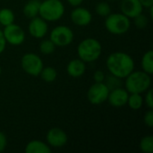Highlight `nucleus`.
I'll list each match as a JSON object with an SVG mask.
<instances>
[{
    "instance_id": "31",
    "label": "nucleus",
    "mask_w": 153,
    "mask_h": 153,
    "mask_svg": "<svg viewBox=\"0 0 153 153\" xmlns=\"http://www.w3.org/2000/svg\"><path fill=\"white\" fill-rule=\"evenodd\" d=\"M5 47H6V41L4 39L2 30H0V55L4 51Z\"/></svg>"
},
{
    "instance_id": "1",
    "label": "nucleus",
    "mask_w": 153,
    "mask_h": 153,
    "mask_svg": "<svg viewBox=\"0 0 153 153\" xmlns=\"http://www.w3.org/2000/svg\"><path fill=\"white\" fill-rule=\"evenodd\" d=\"M134 60L127 53L117 51L111 53L107 60L106 66L110 74L125 79L134 70Z\"/></svg>"
},
{
    "instance_id": "26",
    "label": "nucleus",
    "mask_w": 153,
    "mask_h": 153,
    "mask_svg": "<svg viewBox=\"0 0 153 153\" xmlns=\"http://www.w3.org/2000/svg\"><path fill=\"white\" fill-rule=\"evenodd\" d=\"M133 19H134V23L135 27L138 28V29H144V28H146L147 25H148V22H149L148 18L144 14H143V13L138 14L137 16H135Z\"/></svg>"
},
{
    "instance_id": "13",
    "label": "nucleus",
    "mask_w": 153,
    "mask_h": 153,
    "mask_svg": "<svg viewBox=\"0 0 153 153\" xmlns=\"http://www.w3.org/2000/svg\"><path fill=\"white\" fill-rule=\"evenodd\" d=\"M128 96H129V92L126 89L122 87H118L109 91L108 101L111 106L115 108H121L126 105Z\"/></svg>"
},
{
    "instance_id": "10",
    "label": "nucleus",
    "mask_w": 153,
    "mask_h": 153,
    "mask_svg": "<svg viewBox=\"0 0 153 153\" xmlns=\"http://www.w3.org/2000/svg\"><path fill=\"white\" fill-rule=\"evenodd\" d=\"M48 30V22L42 19L40 16L39 17L36 16L30 19L28 26V31L33 38L42 39L47 35Z\"/></svg>"
},
{
    "instance_id": "7",
    "label": "nucleus",
    "mask_w": 153,
    "mask_h": 153,
    "mask_svg": "<svg viewBox=\"0 0 153 153\" xmlns=\"http://www.w3.org/2000/svg\"><path fill=\"white\" fill-rule=\"evenodd\" d=\"M21 66L27 74L31 76H39L44 64L39 55L35 53H26L21 59Z\"/></svg>"
},
{
    "instance_id": "9",
    "label": "nucleus",
    "mask_w": 153,
    "mask_h": 153,
    "mask_svg": "<svg viewBox=\"0 0 153 153\" xmlns=\"http://www.w3.org/2000/svg\"><path fill=\"white\" fill-rule=\"evenodd\" d=\"M3 35L6 43L13 46L22 45L25 40V32L22 27L15 24L14 22L4 26V30H2Z\"/></svg>"
},
{
    "instance_id": "5",
    "label": "nucleus",
    "mask_w": 153,
    "mask_h": 153,
    "mask_svg": "<svg viewBox=\"0 0 153 153\" xmlns=\"http://www.w3.org/2000/svg\"><path fill=\"white\" fill-rule=\"evenodd\" d=\"M105 18V27L111 34L123 35L126 33L131 27L130 18L122 13H109Z\"/></svg>"
},
{
    "instance_id": "24",
    "label": "nucleus",
    "mask_w": 153,
    "mask_h": 153,
    "mask_svg": "<svg viewBox=\"0 0 153 153\" xmlns=\"http://www.w3.org/2000/svg\"><path fill=\"white\" fill-rule=\"evenodd\" d=\"M95 11L98 15L101 17H107L109 13H111V6L107 2H100L95 7Z\"/></svg>"
},
{
    "instance_id": "2",
    "label": "nucleus",
    "mask_w": 153,
    "mask_h": 153,
    "mask_svg": "<svg viewBox=\"0 0 153 153\" xmlns=\"http://www.w3.org/2000/svg\"><path fill=\"white\" fill-rule=\"evenodd\" d=\"M125 79V87L129 93L142 94L148 91L152 85L151 75L143 71L134 70Z\"/></svg>"
},
{
    "instance_id": "23",
    "label": "nucleus",
    "mask_w": 153,
    "mask_h": 153,
    "mask_svg": "<svg viewBox=\"0 0 153 153\" xmlns=\"http://www.w3.org/2000/svg\"><path fill=\"white\" fill-rule=\"evenodd\" d=\"M56 49V45L48 39H43L39 44V50L44 55H50Z\"/></svg>"
},
{
    "instance_id": "27",
    "label": "nucleus",
    "mask_w": 153,
    "mask_h": 153,
    "mask_svg": "<svg viewBox=\"0 0 153 153\" xmlns=\"http://www.w3.org/2000/svg\"><path fill=\"white\" fill-rule=\"evenodd\" d=\"M143 122L145 124V126H147L148 127H152L153 126V111L152 108H150V110H148L143 117Z\"/></svg>"
},
{
    "instance_id": "4",
    "label": "nucleus",
    "mask_w": 153,
    "mask_h": 153,
    "mask_svg": "<svg viewBox=\"0 0 153 153\" xmlns=\"http://www.w3.org/2000/svg\"><path fill=\"white\" fill-rule=\"evenodd\" d=\"M65 13V5L61 0H44L40 2L39 15L46 22H56Z\"/></svg>"
},
{
    "instance_id": "11",
    "label": "nucleus",
    "mask_w": 153,
    "mask_h": 153,
    "mask_svg": "<svg viewBox=\"0 0 153 153\" xmlns=\"http://www.w3.org/2000/svg\"><path fill=\"white\" fill-rule=\"evenodd\" d=\"M46 138L48 144L52 148L64 147L68 141V137L65 132L57 127H54L48 130Z\"/></svg>"
},
{
    "instance_id": "33",
    "label": "nucleus",
    "mask_w": 153,
    "mask_h": 153,
    "mask_svg": "<svg viewBox=\"0 0 153 153\" xmlns=\"http://www.w3.org/2000/svg\"><path fill=\"white\" fill-rule=\"evenodd\" d=\"M66 1H67V3H68L70 5L76 7V6L81 5V4H82V3L84 0H66Z\"/></svg>"
},
{
    "instance_id": "22",
    "label": "nucleus",
    "mask_w": 153,
    "mask_h": 153,
    "mask_svg": "<svg viewBox=\"0 0 153 153\" xmlns=\"http://www.w3.org/2000/svg\"><path fill=\"white\" fill-rule=\"evenodd\" d=\"M140 149L144 153L153 152V136L146 135L142 138L140 142Z\"/></svg>"
},
{
    "instance_id": "17",
    "label": "nucleus",
    "mask_w": 153,
    "mask_h": 153,
    "mask_svg": "<svg viewBox=\"0 0 153 153\" xmlns=\"http://www.w3.org/2000/svg\"><path fill=\"white\" fill-rule=\"evenodd\" d=\"M40 2L39 0H29L23 6V13L24 15L29 18H34L39 15V6H40Z\"/></svg>"
},
{
    "instance_id": "21",
    "label": "nucleus",
    "mask_w": 153,
    "mask_h": 153,
    "mask_svg": "<svg viewBox=\"0 0 153 153\" xmlns=\"http://www.w3.org/2000/svg\"><path fill=\"white\" fill-rule=\"evenodd\" d=\"M14 22V13L9 8H2L0 10V24L7 26L13 23Z\"/></svg>"
},
{
    "instance_id": "3",
    "label": "nucleus",
    "mask_w": 153,
    "mask_h": 153,
    "mask_svg": "<svg viewBox=\"0 0 153 153\" xmlns=\"http://www.w3.org/2000/svg\"><path fill=\"white\" fill-rule=\"evenodd\" d=\"M102 53L100 42L93 38L82 40L77 47V54L81 60L85 63H92L100 58Z\"/></svg>"
},
{
    "instance_id": "20",
    "label": "nucleus",
    "mask_w": 153,
    "mask_h": 153,
    "mask_svg": "<svg viewBox=\"0 0 153 153\" xmlns=\"http://www.w3.org/2000/svg\"><path fill=\"white\" fill-rule=\"evenodd\" d=\"M39 76L46 82H53L57 77V72L52 66H43Z\"/></svg>"
},
{
    "instance_id": "35",
    "label": "nucleus",
    "mask_w": 153,
    "mask_h": 153,
    "mask_svg": "<svg viewBox=\"0 0 153 153\" xmlns=\"http://www.w3.org/2000/svg\"><path fill=\"white\" fill-rule=\"evenodd\" d=\"M109 1H115V0H109Z\"/></svg>"
},
{
    "instance_id": "29",
    "label": "nucleus",
    "mask_w": 153,
    "mask_h": 153,
    "mask_svg": "<svg viewBox=\"0 0 153 153\" xmlns=\"http://www.w3.org/2000/svg\"><path fill=\"white\" fill-rule=\"evenodd\" d=\"M105 74L102 71H96L93 74V80L95 82H105Z\"/></svg>"
},
{
    "instance_id": "25",
    "label": "nucleus",
    "mask_w": 153,
    "mask_h": 153,
    "mask_svg": "<svg viewBox=\"0 0 153 153\" xmlns=\"http://www.w3.org/2000/svg\"><path fill=\"white\" fill-rule=\"evenodd\" d=\"M105 80H106L105 84L107 85V87L108 88L109 91H111L113 89H116V88H118V87H121V84H122L121 80L122 79L117 77V76H114V75L110 74L108 77L105 78Z\"/></svg>"
},
{
    "instance_id": "18",
    "label": "nucleus",
    "mask_w": 153,
    "mask_h": 153,
    "mask_svg": "<svg viewBox=\"0 0 153 153\" xmlns=\"http://www.w3.org/2000/svg\"><path fill=\"white\" fill-rule=\"evenodd\" d=\"M142 68L143 71L152 75L153 74V51L152 49L144 53L142 57Z\"/></svg>"
},
{
    "instance_id": "8",
    "label": "nucleus",
    "mask_w": 153,
    "mask_h": 153,
    "mask_svg": "<svg viewBox=\"0 0 153 153\" xmlns=\"http://www.w3.org/2000/svg\"><path fill=\"white\" fill-rule=\"evenodd\" d=\"M109 90L105 82H94L87 91L88 100L92 105H100L108 100Z\"/></svg>"
},
{
    "instance_id": "34",
    "label": "nucleus",
    "mask_w": 153,
    "mask_h": 153,
    "mask_svg": "<svg viewBox=\"0 0 153 153\" xmlns=\"http://www.w3.org/2000/svg\"><path fill=\"white\" fill-rule=\"evenodd\" d=\"M1 73H2V67H1V65H0V74H1Z\"/></svg>"
},
{
    "instance_id": "19",
    "label": "nucleus",
    "mask_w": 153,
    "mask_h": 153,
    "mask_svg": "<svg viewBox=\"0 0 153 153\" xmlns=\"http://www.w3.org/2000/svg\"><path fill=\"white\" fill-rule=\"evenodd\" d=\"M143 98L139 93H129L128 100L126 105L133 110H138L140 109L143 105Z\"/></svg>"
},
{
    "instance_id": "14",
    "label": "nucleus",
    "mask_w": 153,
    "mask_h": 153,
    "mask_svg": "<svg viewBox=\"0 0 153 153\" xmlns=\"http://www.w3.org/2000/svg\"><path fill=\"white\" fill-rule=\"evenodd\" d=\"M121 13L130 19L134 18L143 11V6L139 0H122L120 4Z\"/></svg>"
},
{
    "instance_id": "16",
    "label": "nucleus",
    "mask_w": 153,
    "mask_h": 153,
    "mask_svg": "<svg viewBox=\"0 0 153 153\" xmlns=\"http://www.w3.org/2000/svg\"><path fill=\"white\" fill-rule=\"evenodd\" d=\"M25 152L26 153H50L51 152V147L41 141L33 140L27 143L25 147Z\"/></svg>"
},
{
    "instance_id": "15",
    "label": "nucleus",
    "mask_w": 153,
    "mask_h": 153,
    "mask_svg": "<svg viewBox=\"0 0 153 153\" xmlns=\"http://www.w3.org/2000/svg\"><path fill=\"white\" fill-rule=\"evenodd\" d=\"M66 71L69 76L73 78H79L82 76L86 71L85 62H83L80 58L73 59L68 63L66 66Z\"/></svg>"
},
{
    "instance_id": "12",
    "label": "nucleus",
    "mask_w": 153,
    "mask_h": 153,
    "mask_svg": "<svg viewBox=\"0 0 153 153\" xmlns=\"http://www.w3.org/2000/svg\"><path fill=\"white\" fill-rule=\"evenodd\" d=\"M71 20L72 22L81 27H84L89 25L91 22L92 20V14L85 7L82 6H76L72 12H71Z\"/></svg>"
},
{
    "instance_id": "28",
    "label": "nucleus",
    "mask_w": 153,
    "mask_h": 153,
    "mask_svg": "<svg viewBox=\"0 0 153 153\" xmlns=\"http://www.w3.org/2000/svg\"><path fill=\"white\" fill-rule=\"evenodd\" d=\"M146 92V95H145V98L143 100V101L146 103L147 107L149 108H153V91L152 89H149L148 91H145Z\"/></svg>"
},
{
    "instance_id": "30",
    "label": "nucleus",
    "mask_w": 153,
    "mask_h": 153,
    "mask_svg": "<svg viewBox=\"0 0 153 153\" xmlns=\"http://www.w3.org/2000/svg\"><path fill=\"white\" fill-rule=\"evenodd\" d=\"M7 145V139L4 134L0 132V152H4Z\"/></svg>"
},
{
    "instance_id": "32",
    "label": "nucleus",
    "mask_w": 153,
    "mask_h": 153,
    "mask_svg": "<svg viewBox=\"0 0 153 153\" xmlns=\"http://www.w3.org/2000/svg\"><path fill=\"white\" fill-rule=\"evenodd\" d=\"M139 1L143 7L150 8V7L153 6V0H139Z\"/></svg>"
},
{
    "instance_id": "6",
    "label": "nucleus",
    "mask_w": 153,
    "mask_h": 153,
    "mask_svg": "<svg viewBox=\"0 0 153 153\" xmlns=\"http://www.w3.org/2000/svg\"><path fill=\"white\" fill-rule=\"evenodd\" d=\"M74 38V31L71 28L65 25L55 27L49 34V39L56 45V47H66L73 42Z\"/></svg>"
}]
</instances>
